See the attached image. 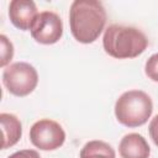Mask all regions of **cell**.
Listing matches in <instances>:
<instances>
[{"mask_svg":"<svg viewBox=\"0 0 158 158\" xmlns=\"http://www.w3.org/2000/svg\"><path fill=\"white\" fill-rule=\"evenodd\" d=\"M106 11L101 1L75 0L69 9V26L73 37L84 44L95 42L106 23Z\"/></svg>","mask_w":158,"mask_h":158,"instance_id":"6da1fadb","label":"cell"},{"mask_svg":"<svg viewBox=\"0 0 158 158\" xmlns=\"http://www.w3.org/2000/svg\"><path fill=\"white\" fill-rule=\"evenodd\" d=\"M104 51L116 59H130L141 56L148 47V38L137 27L110 25L102 37Z\"/></svg>","mask_w":158,"mask_h":158,"instance_id":"7a4b0ae2","label":"cell"},{"mask_svg":"<svg viewBox=\"0 0 158 158\" xmlns=\"http://www.w3.org/2000/svg\"><path fill=\"white\" fill-rule=\"evenodd\" d=\"M153 112L151 96L142 90H128L121 94L115 102L116 120L126 127L144 125Z\"/></svg>","mask_w":158,"mask_h":158,"instance_id":"3957f363","label":"cell"},{"mask_svg":"<svg viewBox=\"0 0 158 158\" xmlns=\"http://www.w3.org/2000/svg\"><path fill=\"white\" fill-rule=\"evenodd\" d=\"M2 83L10 94L20 98L27 96L38 84V73L27 62H15L4 69Z\"/></svg>","mask_w":158,"mask_h":158,"instance_id":"277c9868","label":"cell"},{"mask_svg":"<svg viewBox=\"0 0 158 158\" xmlns=\"http://www.w3.org/2000/svg\"><path fill=\"white\" fill-rule=\"evenodd\" d=\"M30 141L41 151H54L63 146L65 141V132L57 121L42 118L31 126Z\"/></svg>","mask_w":158,"mask_h":158,"instance_id":"5b68a950","label":"cell"},{"mask_svg":"<svg viewBox=\"0 0 158 158\" xmlns=\"http://www.w3.org/2000/svg\"><path fill=\"white\" fill-rule=\"evenodd\" d=\"M63 35V22L58 14L53 11H42L38 14L32 28V38L41 44H54Z\"/></svg>","mask_w":158,"mask_h":158,"instance_id":"8992f818","label":"cell"},{"mask_svg":"<svg viewBox=\"0 0 158 158\" xmlns=\"http://www.w3.org/2000/svg\"><path fill=\"white\" fill-rule=\"evenodd\" d=\"M38 14L36 4L31 0H12L9 4L10 21L21 31H31Z\"/></svg>","mask_w":158,"mask_h":158,"instance_id":"52a82bcc","label":"cell"},{"mask_svg":"<svg viewBox=\"0 0 158 158\" xmlns=\"http://www.w3.org/2000/svg\"><path fill=\"white\" fill-rule=\"evenodd\" d=\"M118 153L121 158H148L151 148L147 139L139 133H127L118 143Z\"/></svg>","mask_w":158,"mask_h":158,"instance_id":"ba28073f","label":"cell"},{"mask_svg":"<svg viewBox=\"0 0 158 158\" xmlns=\"http://www.w3.org/2000/svg\"><path fill=\"white\" fill-rule=\"evenodd\" d=\"M0 123H1V132H2L1 148L7 149L15 146L21 139L22 125L16 115L9 114V112L0 114Z\"/></svg>","mask_w":158,"mask_h":158,"instance_id":"9c48e42d","label":"cell"},{"mask_svg":"<svg viewBox=\"0 0 158 158\" xmlns=\"http://www.w3.org/2000/svg\"><path fill=\"white\" fill-rule=\"evenodd\" d=\"M115 149L106 142L93 139L86 142L80 149L79 158H115Z\"/></svg>","mask_w":158,"mask_h":158,"instance_id":"30bf717a","label":"cell"},{"mask_svg":"<svg viewBox=\"0 0 158 158\" xmlns=\"http://www.w3.org/2000/svg\"><path fill=\"white\" fill-rule=\"evenodd\" d=\"M0 44H1V59H0V67L6 68L14 57V44L12 42L5 36H0Z\"/></svg>","mask_w":158,"mask_h":158,"instance_id":"8fae6325","label":"cell"},{"mask_svg":"<svg viewBox=\"0 0 158 158\" xmlns=\"http://www.w3.org/2000/svg\"><path fill=\"white\" fill-rule=\"evenodd\" d=\"M144 73L151 80L158 83V53L152 54L147 59L144 64Z\"/></svg>","mask_w":158,"mask_h":158,"instance_id":"7c38bea8","label":"cell"},{"mask_svg":"<svg viewBox=\"0 0 158 158\" xmlns=\"http://www.w3.org/2000/svg\"><path fill=\"white\" fill-rule=\"evenodd\" d=\"M148 132H149V137L152 138V141L154 142V144L158 147V115H156L148 126Z\"/></svg>","mask_w":158,"mask_h":158,"instance_id":"4fadbf2b","label":"cell"},{"mask_svg":"<svg viewBox=\"0 0 158 158\" xmlns=\"http://www.w3.org/2000/svg\"><path fill=\"white\" fill-rule=\"evenodd\" d=\"M7 158H41V156L35 149H21L12 153Z\"/></svg>","mask_w":158,"mask_h":158,"instance_id":"5bb4252c","label":"cell"}]
</instances>
